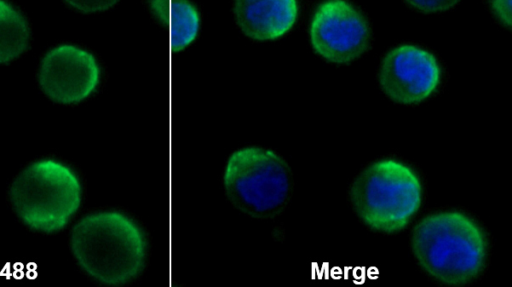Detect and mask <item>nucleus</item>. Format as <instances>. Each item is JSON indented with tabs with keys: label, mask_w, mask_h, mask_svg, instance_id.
Instances as JSON below:
<instances>
[{
	"label": "nucleus",
	"mask_w": 512,
	"mask_h": 287,
	"mask_svg": "<svg viewBox=\"0 0 512 287\" xmlns=\"http://www.w3.org/2000/svg\"><path fill=\"white\" fill-rule=\"evenodd\" d=\"M69 245L83 273L108 286L133 282L149 262L146 230L132 216L117 209L83 216L71 231Z\"/></svg>",
	"instance_id": "obj_1"
},
{
	"label": "nucleus",
	"mask_w": 512,
	"mask_h": 287,
	"mask_svg": "<svg viewBox=\"0 0 512 287\" xmlns=\"http://www.w3.org/2000/svg\"><path fill=\"white\" fill-rule=\"evenodd\" d=\"M410 245L421 269L448 285L471 283L488 264L489 242L484 229L470 215L456 209L423 217L412 230Z\"/></svg>",
	"instance_id": "obj_2"
},
{
	"label": "nucleus",
	"mask_w": 512,
	"mask_h": 287,
	"mask_svg": "<svg viewBox=\"0 0 512 287\" xmlns=\"http://www.w3.org/2000/svg\"><path fill=\"white\" fill-rule=\"evenodd\" d=\"M423 185L416 171L395 158L368 164L352 181L349 203L370 229L392 233L402 230L419 210Z\"/></svg>",
	"instance_id": "obj_3"
},
{
	"label": "nucleus",
	"mask_w": 512,
	"mask_h": 287,
	"mask_svg": "<svg viewBox=\"0 0 512 287\" xmlns=\"http://www.w3.org/2000/svg\"><path fill=\"white\" fill-rule=\"evenodd\" d=\"M8 201L27 227L53 233L63 229L79 210L82 185L68 165L55 159H40L13 179Z\"/></svg>",
	"instance_id": "obj_4"
},
{
	"label": "nucleus",
	"mask_w": 512,
	"mask_h": 287,
	"mask_svg": "<svg viewBox=\"0 0 512 287\" xmlns=\"http://www.w3.org/2000/svg\"><path fill=\"white\" fill-rule=\"evenodd\" d=\"M222 184L229 202L241 212L259 219L279 215L293 191V176L287 161L262 146L237 149L227 158Z\"/></svg>",
	"instance_id": "obj_5"
},
{
	"label": "nucleus",
	"mask_w": 512,
	"mask_h": 287,
	"mask_svg": "<svg viewBox=\"0 0 512 287\" xmlns=\"http://www.w3.org/2000/svg\"><path fill=\"white\" fill-rule=\"evenodd\" d=\"M313 50L333 64L350 63L366 53L372 33L365 15L348 0H324L309 23Z\"/></svg>",
	"instance_id": "obj_6"
},
{
	"label": "nucleus",
	"mask_w": 512,
	"mask_h": 287,
	"mask_svg": "<svg viewBox=\"0 0 512 287\" xmlns=\"http://www.w3.org/2000/svg\"><path fill=\"white\" fill-rule=\"evenodd\" d=\"M443 77L438 58L426 48L400 44L383 56L377 73L382 92L403 105L419 104L440 87Z\"/></svg>",
	"instance_id": "obj_7"
},
{
	"label": "nucleus",
	"mask_w": 512,
	"mask_h": 287,
	"mask_svg": "<svg viewBox=\"0 0 512 287\" xmlns=\"http://www.w3.org/2000/svg\"><path fill=\"white\" fill-rule=\"evenodd\" d=\"M102 69L93 53L73 44L48 50L37 69V83L52 101L73 105L88 99L99 87Z\"/></svg>",
	"instance_id": "obj_8"
},
{
	"label": "nucleus",
	"mask_w": 512,
	"mask_h": 287,
	"mask_svg": "<svg viewBox=\"0 0 512 287\" xmlns=\"http://www.w3.org/2000/svg\"><path fill=\"white\" fill-rule=\"evenodd\" d=\"M234 21L240 31L256 41L276 40L295 25L298 0H232Z\"/></svg>",
	"instance_id": "obj_9"
},
{
	"label": "nucleus",
	"mask_w": 512,
	"mask_h": 287,
	"mask_svg": "<svg viewBox=\"0 0 512 287\" xmlns=\"http://www.w3.org/2000/svg\"><path fill=\"white\" fill-rule=\"evenodd\" d=\"M30 41L31 29L26 17L7 0H0V64L24 54Z\"/></svg>",
	"instance_id": "obj_10"
},
{
	"label": "nucleus",
	"mask_w": 512,
	"mask_h": 287,
	"mask_svg": "<svg viewBox=\"0 0 512 287\" xmlns=\"http://www.w3.org/2000/svg\"><path fill=\"white\" fill-rule=\"evenodd\" d=\"M166 10L170 53L179 52L196 40L201 24L200 13L189 0H168Z\"/></svg>",
	"instance_id": "obj_11"
},
{
	"label": "nucleus",
	"mask_w": 512,
	"mask_h": 287,
	"mask_svg": "<svg viewBox=\"0 0 512 287\" xmlns=\"http://www.w3.org/2000/svg\"><path fill=\"white\" fill-rule=\"evenodd\" d=\"M120 0H63L71 9L84 14H94L107 11Z\"/></svg>",
	"instance_id": "obj_12"
},
{
	"label": "nucleus",
	"mask_w": 512,
	"mask_h": 287,
	"mask_svg": "<svg viewBox=\"0 0 512 287\" xmlns=\"http://www.w3.org/2000/svg\"><path fill=\"white\" fill-rule=\"evenodd\" d=\"M412 9L422 13H438L450 10L460 0H403Z\"/></svg>",
	"instance_id": "obj_13"
},
{
	"label": "nucleus",
	"mask_w": 512,
	"mask_h": 287,
	"mask_svg": "<svg viewBox=\"0 0 512 287\" xmlns=\"http://www.w3.org/2000/svg\"><path fill=\"white\" fill-rule=\"evenodd\" d=\"M490 9L498 20L510 27L511 26V0H487Z\"/></svg>",
	"instance_id": "obj_14"
},
{
	"label": "nucleus",
	"mask_w": 512,
	"mask_h": 287,
	"mask_svg": "<svg viewBox=\"0 0 512 287\" xmlns=\"http://www.w3.org/2000/svg\"><path fill=\"white\" fill-rule=\"evenodd\" d=\"M142 2L157 21L164 18L167 0H142Z\"/></svg>",
	"instance_id": "obj_15"
}]
</instances>
